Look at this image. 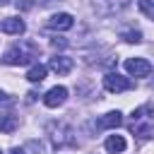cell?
<instances>
[{
  "label": "cell",
  "instance_id": "9c48e42d",
  "mask_svg": "<svg viewBox=\"0 0 154 154\" xmlns=\"http://www.w3.org/2000/svg\"><path fill=\"white\" fill-rule=\"evenodd\" d=\"M72 58H67V55H55V58H51V63H48V67L55 72V75H67L70 70H72Z\"/></svg>",
  "mask_w": 154,
  "mask_h": 154
},
{
  "label": "cell",
  "instance_id": "3957f363",
  "mask_svg": "<svg viewBox=\"0 0 154 154\" xmlns=\"http://www.w3.org/2000/svg\"><path fill=\"white\" fill-rule=\"evenodd\" d=\"M48 132H51L53 147H58V149L75 144V132H72V128L65 125V123H51V125H48Z\"/></svg>",
  "mask_w": 154,
  "mask_h": 154
},
{
  "label": "cell",
  "instance_id": "5bb4252c",
  "mask_svg": "<svg viewBox=\"0 0 154 154\" xmlns=\"http://www.w3.org/2000/svg\"><path fill=\"white\" fill-rule=\"evenodd\" d=\"M46 72H48V67L38 63V65H34V67L26 72V79H29L31 84H38V82H43V79H46Z\"/></svg>",
  "mask_w": 154,
  "mask_h": 154
},
{
  "label": "cell",
  "instance_id": "7c38bea8",
  "mask_svg": "<svg viewBox=\"0 0 154 154\" xmlns=\"http://www.w3.org/2000/svg\"><path fill=\"white\" fill-rule=\"evenodd\" d=\"M103 147H106V152H111V154H120V152H125V137L123 135H108L106 137V142H103Z\"/></svg>",
  "mask_w": 154,
  "mask_h": 154
},
{
  "label": "cell",
  "instance_id": "4fadbf2b",
  "mask_svg": "<svg viewBox=\"0 0 154 154\" xmlns=\"http://www.w3.org/2000/svg\"><path fill=\"white\" fill-rule=\"evenodd\" d=\"M17 128H19V118H17L14 113H0V132L10 135V132H14Z\"/></svg>",
  "mask_w": 154,
  "mask_h": 154
},
{
  "label": "cell",
  "instance_id": "30bf717a",
  "mask_svg": "<svg viewBox=\"0 0 154 154\" xmlns=\"http://www.w3.org/2000/svg\"><path fill=\"white\" fill-rule=\"evenodd\" d=\"M123 123V116L118 113V111H111V113H106L103 118H99L96 123H94V128L96 130H108V128H118Z\"/></svg>",
  "mask_w": 154,
  "mask_h": 154
},
{
  "label": "cell",
  "instance_id": "8992f818",
  "mask_svg": "<svg viewBox=\"0 0 154 154\" xmlns=\"http://www.w3.org/2000/svg\"><path fill=\"white\" fill-rule=\"evenodd\" d=\"M65 101H67V89H65V87H53V89H48L46 96H43V103H46L48 108H58V106H63Z\"/></svg>",
  "mask_w": 154,
  "mask_h": 154
},
{
  "label": "cell",
  "instance_id": "e0dca14e",
  "mask_svg": "<svg viewBox=\"0 0 154 154\" xmlns=\"http://www.w3.org/2000/svg\"><path fill=\"white\" fill-rule=\"evenodd\" d=\"M26 147H29V149H34L36 154H43V144H41V142H36V140H31Z\"/></svg>",
  "mask_w": 154,
  "mask_h": 154
},
{
  "label": "cell",
  "instance_id": "2e32d148",
  "mask_svg": "<svg viewBox=\"0 0 154 154\" xmlns=\"http://www.w3.org/2000/svg\"><path fill=\"white\" fill-rule=\"evenodd\" d=\"M137 7H140L142 14H147L149 19H154V0H140Z\"/></svg>",
  "mask_w": 154,
  "mask_h": 154
},
{
  "label": "cell",
  "instance_id": "44dd1931",
  "mask_svg": "<svg viewBox=\"0 0 154 154\" xmlns=\"http://www.w3.org/2000/svg\"><path fill=\"white\" fill-rule=\"evenodd\" d=\"M7 2H10V0H0V7H2V5H7Z\"/></svg>",
  "mask_w": 154,
  "mask_h": 154
},
{
  "label": "cell",
  "instance_id": "8fae6325",
  "mask_svg": "<svg viewBox=\"0 0 154 154\" xmlns=\"http://www.w3.org/2000/svg\"><path fill=\"white\" fill-rule=\"evenodd\" d=\"M128 2H130V0H94L96 10H99V12H103V14L118 12V10H123V7L128 5Z\"/></svg>",
  "mask_w": 154,
  "mask_h": 154
},
{
  "label": "cell",
  "instance_id": "52a82bcc",
  "mask_svg": "<svg viewBox=\"0 0 154 154\" xmlns=\"http://www.w3.org/2000/svg\"><path fill=\"white\" fill-rule=\"evenodd\" d=\"M24 29H26V24H24V19H19V17H5V19L0 22V31H2V34L19 36V34H24Z\"/></svg>",
  "mask_w": 154,
  "mask_h": 154
},
{
  "label": "cell",
  "instance_id": "ffe728a7",
  "mask_svg": "<svg viewBox=\"0 0 154 154\" xmlns=\"http://www.w3.org/2000/svg\"><path fill=\"white\" fill-rule=\"evenodd\" d=\"M10 154H24V149H19V147H14V149H12Z\"/></svg>",
  "mask_w": 154,
  "mask_h": 154
},
{
  "label": "cell",
  "instance_id": "ac0fdd59",
  "mask_svg": "<svg viewBox=\"0 0 154 154\" xmlns=\"http://www.w3.org/2000/svg\"><path fill=\"white\" fill-rule=\"evenodd\" d=\"M29 7H34V0H19L17 2V10H29Z\"/></svg>",
  "mask_w": 154,
  "mask_h": 154
},
{
  "label": "cell",
  "instance_id": "5b68a950",
  "mask_svg": "<svg viewBox=\"0 0 154 154\" xmlns=\"http://www.w3.org/2000/svg\"><path fill=\"white\" fill-rule=\"evenodd\" d=\"M125 70L132 77H147L152 72V63L144 60V58H128L125 60Z\"/></svg>",
  "mask_w": 154,
  "mask_h": 154
},
{
  "label": "cell",
  "instance_id": "d6986e66",
  "mask_svg": "<svg viewBox=\"0 0 154 154\" xmlns=\"http://www.w3.org/2000/svg\"><path fill=\"white\" fill-rule=\"evenodd\" d=\"M10 101H12V99H10V96H5V94L0 91V106H2V103H10Z\"/></svg>",
  "mask_w": 154,
  "mask_h": 154
},
{
  "label": "cell",
  "instance_id": "7402d4cb",
  "mask_svg": "<svg viewBox=\"0 0 154 154\" xmlns=\"http://www.w3.org/2000/svg\"><path fill=\"white\" fill-rule=\"evenodd\" d=\"M0 154H2V149H0Z\"/></svg>",
  "mask_w": 154,
  "mask_h": 154
},
{
  "label": "cell",
  "instance_id": "6da1fadb",
  "mask_svg": "<svg viewBox=\"0 0 154 154\" xmlns=\"http://www.w3.org/2000/svg\"><path fill=\"white\" fill-rule=\"evenodd\" d=\"M130 132L137 135L140 140L154 137V108L149 103H144V106L132 111V116H130Z\"/></svg>",
  "mask_w": 154,
  "mask_h": 154
},
{
  "label": "cell",
  "instance_id": "277c9868",
  "mask_svg": "<svg viewBox=\"0 0 154 154\" xmlns=\"http://www.w3.org/2000/svg\"><path fill=\"white\" fill-rule=\"evenodd\" d=\"M132 87H135V82L125 75H120V72H108L103 77V89L111 91V94H120V91H128Z\"/></svg>",
  "mask_w": 154,
  "mask_h": 154
},
{
  "label": "cell",
  "instance_id": "ba28073f",
  "mask_svg": "<svg viewBox=\"0 0 154 154\" xmlns=\"http://www.w3.org/2000/svg\"><path fill=\"white\" fill-rule=\"evenodd\" d=\"M72 24H75V19L67 12H58V14H53L48 19V26L55 29V31H67V29H72Z\"/></svg>",
  "mask_w": 154,
  "mask_h": 154
},
{
  "label": "cell",
  "instance_id": "7a4b0ae2",
  "mask_svg": "<svg viewBox=\"0 0 154 154\" xmlns=\"http://www.w3.org/2000/svg\"><path fill=\"white\" fill-rule=\"evenodd\" d=\"M38 53V46L31 43V41H24L19 46H12L5 55H2V63L5 65H29Z\"/></svg>",
  "mask_w": 154,
  "mask_h": 154
},
{
  "label": "cell",
  "instance_id": "9a60e30c",
  "mask_svg": "<svg viewBox=\"0 0 154 154\" xmlns=\"http://www.w3.org/2000/svg\"><path fill=\"white\" fill-rule=\"evenodd\" d=\"M120 38L128 41V43H140V41H142V31H140V29H128V31L120 34Z\"/></svg>",
  "mask_w": 154,
  "mask_h": 154
}]
</instances>
